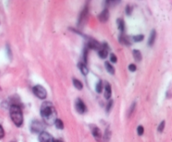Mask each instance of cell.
<instances>
[{
    "mask_svg": "<svg viewBox=\"0 0 172 142\" xmlns=\"http://www.w3.org/2000/svg\"><path fill=\"white\" fill-rule=\"evenodd\" d=\"M52 136L46 131H43L39 135V141L40 142H53Z\"/></svg>",
    "mask_w": 172,
    "mask_h": 142,
    "instance_id": "52a82bcc",
    "label": "cell"
},
{
    "mask_svg": "<svg viewBox=\"0 0 172 142\" xmlns=\"http://www.w3.org/2000/svg\"><path fill=\"white\" fill-rule=\"evenodd\" d=\"M71 30H72L73 32H76V31H75V30H74V29H71ZM76 33H77V34H79L82 35V33H80V32H76Z\"/></svg>",
    "mask_w": 172,
    "mask_h": 142,
    "instance_id": "836d02e7",
    "label": "cell"
},
{
    "mask_svg": "<svg viewBox=\"0 0 172 142\" xmlns=\"http://www.w3.org/2000/svg\"><path fill=\"white\" fill-rule=\"evenodd\" d=\"M44 124L39 120H33L30 124V131L33 133L41 134L44 131Z\"/></svg>",
    "mask_w": 172,
    "mask_h": 142,
    "instance_id": "277c9868",
    "label": "cell"
},
{
    "mask_svg": "<svg viewBox=\"0 0 172 142\" xmlns=\"http://www.w3.org/2000/svg\"><path fill=\"white\" fill-rule=\"evenodd\" d=\"M87 47L90 49H95V50H99L102 48V44H100L98 41H97L96 39H94L92 38L88 39V42L87 44Z\"/></svg>",
    "mask_w": 172,
    "mask_h": 142,
    "instance_id": "8992f818",
    "label": "cell"
},
{
    "mask_svg": "<svg viewBox=\"0 0 172 142\" xmlns=\"http://www.w3.org/2000/svg\"><path fill=\"white\" fill-rule=\"evenodd\" d=\"M75 108H76V110L77 111V113L81 114H84L86 111H87V106L86 104L83 102L82 99H81L80 98L76 99V103H75Z\"/></svg>",
    "mask_w": 172,
    "mask_h": 142,
    "instance_id": "5b68a950",
    "label": "cell"
},
{
    "mask_svg": "<svg viewBox=\"0 0 172 142\" xmlns=\"http://www.w3.org/2000/svg\"><path fill=\"white\" fill-rule=\"evenodd\" d=\"M77 66H78L79 70H81V72H82V74L83 75H88L89 70H88V68L84 63H79V64H77Z\"/></svg>",
    "mask_w": 172,
    "mask_h": 142,
    "instance_id": "2e32d148",
    "label": "cell"
},
{
    "mask_svg": "<svg viewBox=\"0 0 172 142\" xmlns=\"http://www.w3.org/2000/svg\"><path fill=\"white\" fill-rule=\"evenodd\" d=\"M108 49L109 47L108 46L107 44H102V48L98 50V55L101 59H105L107 58V56L108 55Z\"/></svg>",
    "mask_w": 172,
    "mask_h": 142,
    "instance_id": "9c48e42d",
    "label": "cell"
},
{
    "mask_svg": "<svg viewBox=\"0 0 172 142\" xmlns=\"http://www.w3.org/2000/svg\"><path fill=\"white\" fill-rule=\"evenodd\" d=\"M128 70L129 71H131V72H135L136 70H137V67L134 64H130L128 65Z\"/></svg>",
    "mask_w": 172,
    "mask_h": 142,
    "instance_id": "83f0119b",
    "label": "cell"
},
{
    "mask_svg": "<svg viewBox=\"0 0 172 142\" xmlns=\"http://www.w3.org/2000/svg\"><path fill=\"white\" fill-rule=\"evenodd\" d=\"M133 55H134V58L137 62H140L142 60V54L140 52V50L138 49H134L133 50Z\"/></svg>",
    "mask_w": 172,
    "mask_h": 142,
    "instance_id": "ac0fdd59",
    "label": "cell"
},
{
    "mask_svg": "<svg viewBox=\"0 0 172 142\" xmlns=\"http://www.w3.org/2000/svg\"><path fill=\"white\" fill-rule=\"evenodd\" d=\"M3 136H4V130H3V128L0 125V140L2 139Z\"/></svg>",
    "mask_w": 172,
    "mask_h": 142,
    "instance_id": "4dcf8cb0",
    "label": "cell"
},
{
    "mask_svg": "<svg viewBox=\"0 0 172 142\" xmlns=\"http://www.w3.org/2000/svg\"><path fill=\"white\" fill-rule=\"evenodd\" d=\"M54 124L56 125V127L57 129H59V130H63L64 129V123H63V121L61 120L58 119V118L56 119V120L55 121Z\"/></svg>",
    "mask_w": 172,
    "mask_h": 142,
    "instance_id": "ffe728a7",
    "label": "cell"
},
{
    "mask_svg": "<svg viewBox=\"0 0 172 142\" xmlns=\"http://www.w3.org/2000/svg\"><path fill=\"white\" fill-rule=\"evenodd\" d=\"M118 41H119L120 44H123V45H130L131 44V41H130V38L127 36V35L121 34L119 35V38H118Z\"/></svg>",
    "mask_w": 172,
    "mask_h": 142,
    "instance_id": "8fae6325",
    "label": "cell"
},
{
    "mask_svg": "<svg viewBox=\"0 0 172 142\" xmlns=\"http://www.w3.org/2000/svg\"><path fill=\"white\" fill-rule=\"evenodd\" d=\"M88 5L85 6V8L83 9V10L82 11L81 13V14H80V17H79V21H78V23L79 24H81V23L84 21V19L87 18L88 16Z\"/></svg>",
    "mask_w": 172,
    "mask_h": 142,
    "instance_id": "4fadbf2b",
    "label": "cell"
},
{
    "mask_svg": "<svg viewBox=\"0 0 172 142\" xmlns=\"http://www.w3.org/2000/svg\"><path fill=\"white\" fill-rule=\"evenodd\" d=\"M155 38H156V31H155V29H153V30H151V32H150L149 40H148V44H149V46H152L154 44Z\"/></svg>",
    "mask_w": 172,
    "mask_h": 142,
    "instance_id": "9a60e30c",
    "label": "cell"
},
{
    "mask_svg": "<svg viewBox=\"0 0 172 142\" xmlns=\"http://www.w3.org/2000/svg\"><path fill=\"white\" fill-rule=\"evenodd\" d=\"M102 90H103V84H102V80H98V82L96 84V92L98 94L102 93Z\"/></svg>",
    "mask_w": 172,
    "mask_h": 142,
    "instance_id": "44dd1931",
    "label": "cell"
},
{
    "mask_svg": "<svg viewBox=\"0 0 172 142\" xmlns=\"http://www.w3.org/2000/svg\"><path fill=\"white\" fill-rule=\"evenodd\" d=\"M133 39V40L134 42H136V43H139V42H141V41L144 40V36L143 34H138V35H134L132 37Z\"/></svg>",
    "mask_w": 172,
    "mask_h": 142,
    "instance_id": "7402d4cb",
    "label": "cell"
},
{
    "mask_svg": "<svg viewBox=\"0 0 172 142\" xmlns=\"http://www.w3.org/2000/svg\"><path fill=\"white\" fill-rule=\"evenodd\" d=\"M135 106H136V104H135V103H133V104H132V105H131V107H130V110H129V116H130V115H131V114L134 112Z\"/></svg>",
    "mask_w": 172,
    "mask_h": 142,
    "instance_id": "d6a6232c",
    "label": "cell"
},
{
    "mask_svg": "<svg viewBox=\"0 0 172 142\" xmlns=\"http://www.w3.org/2000/svg\"><path fill=\"white\" fill-rule=\"evenodd\" d=\"M7 53H8V55H9V59H12V51H11V49L9 48V45H7Z\"/></svg>",
    "mask_w": 172,
    "mask_h": 142,
    "instance_id": "1f68e13d",
    "label": "cell"
},
{
    "mask_svg": "<svg viewBox=\"0 0 172 142\" xmlns=\"http://www.w3.org/2000/svg\"><path fill=\"white\" fill-rule=\"evenodd\" d=\"M73 85H74V87L76 88V89H77L78 90H82V88H83V84H82V83L79 79H73Z\"/></svg>",
    "mask_w": 172,
    "mask_h": 142,
    "instance_id": "d6986e66",
    "label": "cell"
},
{
    "mask_svg": "<svg viewBox=\"0 0 172 142\" xmlns=\"http://www.w3.org/2000/svg\"><path fill=\"white\" fill-rule=\"evenodd\" d=\"M32 91L33 93H34V95H35L37 98L41 99H44L46 98L47 96L46 90H45L42 85H41V84L35 85V86L32 88Z\"/></svg>",
    "mask_w": 172,
    "mask_h": 142,
    "instance_id": "3957f363",
    "label": "cell"
},
{
    "mask_svg": "<svg viewBox=\"0 0 172 142\" xmlns=\"http://www.w3.org/2000/svg\"><path fill=\"white\" fill-rule=\"evenodd\" d=\"M113 104H114V101H113V99L111 100H109L108 103L107 104V106H106V110H107V112H109L110 110H111L112 107H113Z\"/></svg>",
    "mask_w": 172,
    "mask_h": 142,
    "instance_id": "484cf974",
    "label": "cell"
},
{
    "mask_svg": "<svg viewBox=\"0 0 172 142\" xmlns=\"http://www.w3.org/2000/svg\"><path fill=\"white\" fill-rule=\"evenodd\" d=\"M92 134L94 138L96 139V140L99 142L101 141V140H102V133H101V131H100V129L97 126H96V125L92 126Z\"/></svg>",
    "mask_w": 172,
    "mask_h": 142,
    "instance_id": "ba28073f",
    "label": "cell"
},
{
    "mask_svg": "<svg viewBox=\"0 0 172 142\" xmlns=\"http://www.w3.org/2000/svg\"><path fill=\"white\" fill-rule=\"evenodd\" d=\"M132 12H133V8L129 4H128L125 8V14L128 16H130L132 14Z\"/></svg>",
    "mask_w": 172,
    "mask_h": 142,
    "instance_id": "cb8c5ba5",
    "label": "cell"
},
{
    "mask_svg": "<svg viewBox=\"0 0 172 142\" xmlns=\"http://www.w3.org/2000/svg\"><path fill=\"white\" fill-rule=\"evenodd\" d=\"M109 137H110V131H109V130H107L105 132V135H104V140H106V139L108 140L109 139Z\"/></svg>",
    "mask_w": 172,
    "mask_h": 142,
    "instance_id": "f546056e",
    "label": "cell"
},
{
    "mask_svg": "<svg viewBox=\"0 0 172 142\" xmlns=\"http://www.w3.org/2000/svg\"><path fill=\"white\" fill-rule=\"evenodd\" d=\"M53 142H62L61 140H53Z\"/></svg>",
    "mask_w": 172,
    "mask_h": 142,
    "instance_id": "e575fe53",
    "label": "cell"
},
{
    "mask_svg": "<svg viewBox=\"0 0 172 142\" xmlns=\"http://www.w3.org/2000/svg\"><path fill=\"white\" fill-rule=\"evenodd\" d=\"M88 50H89V49H88V47H87V45H86V46H85V48H84V49H83V59H84V61H85L84 64H85L88 63Z\"/></svg>",
    "mask_w": 172,
    "mask_h": 142,
    "instance_id": "603a6c76",
    "label": "cell"
},
{
    "mask_svg": "<svg viewBox=\"0 0 172 142\" xmlns=\"http://www.w3.org/2000/svg\"><path fill=\"white\" fill-rule=\"evenodd\" d=\"M104 66H105L106 70H107L110 75H114V74H115V68H114L109 62H105Z\"/></svg>",
    "mask_w": 172,
    "mask_h": 142,
    "instance_id": "e0dca14e",
    "label": "cell"
},
{
    "mask_svg": "<svg viewBox=\"0 0 172 142\" xmlns=\"http://www.w3.org/2000/svg\"><path fill=\"white\" fill-rule=\"evenodd\" d=\"M110 61H111L113 64H116L117 62H118V58H117V56L114 55V54H113V53L110 55Z\"/></svg>",
    "mask_w": 172,
    "mask_h": 142,
    "instance_id": "4316f807",
    "label": "cell"
},
{
    "mask_svg": "<svg viewBox=\"0 0 172 142\" xmlns=\"http://www.w3.org/2000/svg\"><path fill=\"white\" fill-rule=\"evenodd\" d=\"M165 126H166V121L165 120H163V121H161V123L159 125V126H158V131L159 132H163L164 129H165Z\"/></svg>",
    "mask_w": 172,
    "mask_h": 142,
    "instance_id": "d4e9b609",
    "label": "cell"
},
{
    "mask_svg": "<svg viewBox=\"0 0 172 142\" xmlns=\"http://www.w3.org/2000/svg\"><path fill=\"white\" fill-rule=\"evenodd\" d=\"M9 115H10V118L16 126L19 127L23 125V112L19 104H12L9 108Z\"/></svg>",
    "mask_w": 172,
    "mask_h": 142,
    "instance_id": "7a4b0ae2",
    "label": "cell"
},
{
    "mask_svg": "<svg viewBox=\"0 0 172 142\" xmlns=\"http://www.w3.org/2000/svg\"><path fill=\"white\" fill-rule=\"evenodd\" d=\"M144 127L142 126V125H140V126H138L137 128V133L139 136H142L144 134Z\"/></svg>",
    "mask_w": 172,
    "mask_h": 142,
    "instance_id": "f1b7e54d",
    "label": "cell"
},
{
    "mask_svg": "<svg viewBox=\"0 0 172 142\" xmlns=\"http://www.w3.org/2000/svg\"><path fill=\"white\" fill-rule=\"evenodd\" d=\"M117 26H118V29L121 32V34L124 33V31H125V23H124L123 18H118L117 19Z\"/></svg>",
    "mask_w": 172,
    "mask_h": 142,
    "instance_id": "5bb4252c",
    "label": "cell"
},
{
    "mask_svg": "<svg viewBox=\"0 0 172 142\" xmlns=\"http://www.w3.org/2000/svg\"><path fill=\"white\" fill-rule=\"evenodd\" d=\"M112 96V89L110 84H108V82L105 83V86H104V97L107 99H109Z\"/></svg>",
    "mask_w": 172,
    "mask_h": 142,
    "instance_id": "7c38bea8",
    "label": "cell"
},
{
    "mask_svg": "<svg viewBox=\"0 0 172 142\" xmlns=\"http://www.w3.org/2000/svg\"><path fill=\"white\" fill-rule=\"evenodd\" d=\"M98 19L101 23H106L107 21L108 20V18H109V11H108V9H104V10H102V12L98 15Z\"/></svg>",
    "mask_w": 172,
    "mask_h": 142,
    "instance_id": "30bf717a",
    "label": "cell"
},
{
    "mask_svg": "<svg viewBox=\"0 0 172 142\" xmlns=\"http://www.w3.org/2000/svg\"><path fill=\"white\" fill-rule=\"evenodd\" d=\"M41 116L46 125H53L57 119V113L53 104L50 101H45L41 104Z\"/></svg>",
    "mask_w": 172,
    "mask_h": 142,
    "instance_id": "6da1fadb",
    "label": "cell"
}]
</instances>
